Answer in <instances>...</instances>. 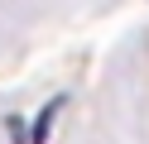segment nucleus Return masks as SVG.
Instances as JSON below:
<instances>
[{
    "mask_svg": "<svg viewBox=\"0 0 149 144\" xmlns=\"http://www.w3.org/2000/svg\"><path fill=\"white\" fill-rule=\"evenodd\" d=\"M63 106H68V96H53V101L39 111V125L29 130V139H24V144H48V130H53V120H58V111H63Z\"/></svg>",
    "mask_w": 149,
    "mask_h": 144,
    "instance_id": "obj_1",
    "label": "nucleus"
}]
</instances>
